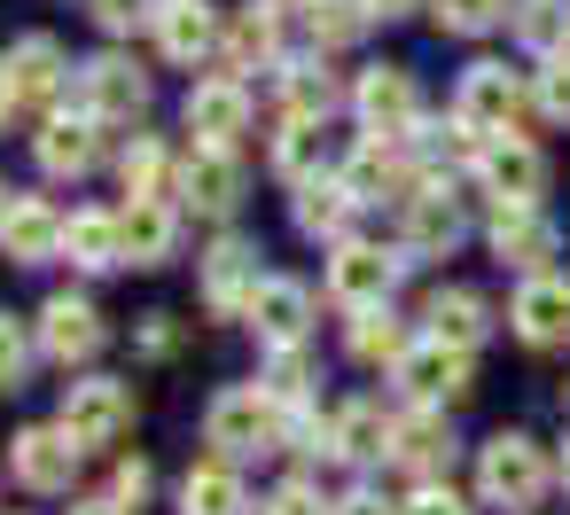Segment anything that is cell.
Segmentation results:
<instances>
[{
    "mask_svg": "<svg viewBox=\"0 0 570 515\" xmlns=\"http://www.w3.org/2000/svg\"><path fill=\"white\" fill-rule=\"evenodd\" d=\"M204 445H212V460H274V453H289V406H274L258 383H227V390H212V406H204Z\"/></svg>",
    "mask_w": 570,
    "mask_h": 515,
    "instance_id": "1",
    "label": "cell"
},
{
    "mask_svg": "<svg viewBox=\"0 0 570 515\" xmlns=\"http://www.w3.org/2000/svg\"><path fill=\"white\" fill-rule=\"evenodd\" d=\"M554 476L562 468L547 460V445L531 429H492L476 445V499L500 507V515H539L547 492H554Z\"/></svg>",
    "mask_w": 570,
    "mask_h": 515,
    "instance_id": "2",
    "label": "cell"
},
{
    "mask_svg": "<svg viewBox=\"0 0 570 515\" xmlns=\"http://www.w3.org/2000/svg\"><path fill=\"white\" fill-rule=\"evenodd\" d=\"M453 118L476 133V141H492V133H523L531 118H539V102H531V79L523 71H508V63H469L461 71V87H453Z\"/></svg>",
    "mask_w": 570,
    "mask_h": 515,
    "instance_id": "3",
    "label": "cell"
},
{
    "mask_svg": "<svg viewBox=\"0 0 570 515\" xmlns=\"http://www.w3.org/2000/svg\"><path fill=\"white\" fill-rule=\"evenodd\" d=\"M406 266H414L406 250H383V242L344 235V242H328L321 289H328V305H336V313H367V305H391V289H399V274H406Z\"/></svg>",
    "mask_w": 570,
    "mask_h": 515,
    "instance_id": "4",
    "label": "cell"
},
{
    "mask_svg": "<svg viewBox=\"0 0 570 515\" xmlns=\"http://www.w3.org/2000/svg\"><path fill=\"white\" fill-rule=\"evenodd\" d=\"M391 390L406 398V406H461L469 390H476V351H461V344H438V336H414V351L391 367Z\"/></svg>",
    "mask_w": 570,
    "mask_h": 515,
    "instance_id": "5",
    "label": "cell"
},
{
    "mask_svg": "<svg viewBox=\"0 0 570 515\" xmlns=\"http://www.w3.org/2000/svg\"><path fill=\"white\" fill-rule=\"evenodd\" d=\"M134 414H141V398H134V383H118V375H79V383H63V406H56V422H63L87 453H110V445L134 429Z\"/></svg>",
    "mask_w": 570,
    "mask_h": 515,
    "instance_id": "6",
    "label": "cell"
},
{
    "mask_svg": "<svg viewBox=\"0 0 570 515\" xmlns=\"http://www.w3.org/2000/svg\"><path fill=\"white\" fill-rule=\"evenodd\" d=\"M266 289V266H258V242L250 235H219L204 258H196V297L212 320H250V297Z\"/></svg>",
    "mask_w": 570,
    "mask_h": 515,
    "instance_id": "7",
    "label": "cell"
},
{
    "mask_svg": "<svg viewBox=\"0 0 570 515\" xmlns=\"http://www.w3.org/2000/svg\"><path fill=\"white\" fill-rule=\"evenodd\" d=\"M469 180L492 196V211H508V204H539L554 172H547V149H539L531 133H492V141L476 149Z\"/></svg>",
    "mask_w": 570,
    "mask_h": 515,
    "instance_id": "8",
    "label": "cell"
},
{
    "mask_svg": "<svg viewBox=\"0 0 570 515\" xmlns=\"http://www.w3.org/2000/svg\"><path fill=\"white\" fill-rule=\"evenodd\" d=\"M469 242V196H453V180H422L399 204V250L406 258H453Z\"/></svg>",
    "mask_w": 570,
    "mask_h": 515,
    "instance_id": "9",
    "label": "cell"
},
{
    "mask_svg": "<svg viewBox=\"0 0 570 515\" xmlns=\"http://www.w3.org/2000/svg\"><path fill=\"white\" fill-rule=\"evenodd\" d=\"M32 336H40V359H56V367H87V359H102L110 320H102V305H95L87 289H56V297L32 313Z\"/></svg>",
    "mask_w": 570,
    "mask_h": 515,
    "instance_id": "10",
    "label": "cell"
},
{
    "mask_svg": "<svg viewBox=\"0 0 570 515\" xmlns=\"http://www.w3.org/2000/svg\"><path fill=\"white\" fill-rule=\"evenodd\" d=\"M79 460H87V445H79L63 422H24V429L9 437V476H17L32 499H63L71 476H79Z\"/></svg>",
    "mask_w": 570,
    "mask_h": 515,
    "instance_id": "11",
    "label": "cell"
},
{
    "mask_svg": "<svg viewBox=\"0 0 570 515\" xmlns=\"http://www.w3.org/2000/svg\"><path fill=\"white\" fill-rule=\"evenodd\" d=\"M352 118H360V133H375V141H406V133L422 126V87H414V71H406V63H367V71L352 79Z\"/></svg>",
    "mask_w": 570,
    "mask_h": 515,
    "instance_id": "12",
    "label": "cell"
},
{
    "mask_svg": "<svg viewBox=\"0 0 570 515\" xmlns=\"http://www.w3.org/2000/svg\"><path fill=\"white\" fill-rule=\"evenodd\" d=\"M149 102H157V87H149V71H141L134 56H87V63H79V110H87V118H102V126H141Z\"/></svg>",
    "mask_w": 570,
    "mask_h": 515,
    "instance_id": "13",
    "label": "cell"
},
{
    "mask_svg": "<svg viewBox=\"0 0 570 515\" xmlns=\"http://www.w3.org/2000/svg\"><path fill=\"white\" fill-rule=\"evenodd\" d=\"M484 250L515 274V281H531V274H554V250H562V227L547 219V204H508V211H492V227H484Z\"/></svg>",
    "mask_w": 570,
    "mask_h": 515,
    "instance_id": "14",
    "label": "cell"
},
{
    "mask_svg": "<svg viewBox=\"0 0 570 515\" xmlns=\"http://www.w3.org/2000/svg\"><path fill=\"white\" fill-rule=\"evenodd\" d=\"M32 157H40L48 180H87V172H102V157H110V126L87 118V110H56V118H40Z\"/></svg>",
    "mask_w": 570,
    "mask_h": 515,
    "instance_id": "15",
    "label": "cell"
},
{
    "mask_svg": "<svg viewBox=\"0 0 570 515\" xmlns=\"http://www.w3.org/2000/svg\"><path fill=\"white\" fill-rule=\"evenodd\" d=\"M180 126L196 133V149H243V133H250V87L227 79V71L196 79L188 102H180Z\"/></svg>",
    "mask_w": 570,
    "mask_h": 515,
    "instance_id": "16",
    "label": "cell"
},
{
    "mask_svg": "<svg viewBox=\"0 0 570 515\" xmlns=\"http://www.w3.org/2000/svg\"><path fill=\"white\" fill-rule=\"evenodd\" d=\"M9 71H17V95H24V118H56L63 95L79 87V63L48 40V32H24L9 40Z\"/></svg>",
    "mask_w": 570,
    "mask_h": 515,
    "instance_id": "17",
    "label": "cell"
},
{
    "mask_svg": "<svg viewBox=\"0 0 570 515\" xmlns=\"http://www.w3.org/2000/svg\"><path fill=\"white\" fill-rule=\"evenodd\" d=\"M336 172H344V188L360 196V211H367V204H406V196L422 188V165L406 157V141H375V133H360V149H352Z\"/></svg>",
    "mask_w": 570,
    "mask_h": 515,
    "instance_id": "18",
    "label": "cell"
},
{
    "mask_svg": "<svg viewBox=\"0 0 570 515\" xmlns=\"http://www.w3.org/2000/svg\"><path fill=\"white\" fill-rule=\"evenodd\" d=\"M173 204L196 219H235L243 211V149H188Z\"/></svg>",
    "mask_w": 570,
    "mask_h": 515,
    "instance_id": "19",
    "label": "cell"
},
{
    "mask_svg": "<svg viewBox=\"0 0 570 515\" xmlns=\"http://www.w3.org/2000/svg\"><path fill=\"white\" fill-rule=\"evenodd\" d=\"M508 336L531 351H562L570 344V274H531L508 297Z\"/></svg>",
    "mask_w": 570,
    "mask_h": 515,
    "instance_id": "20",
    "label": "cell"
},
{
    "mask_svg": "<svg viewBox=\"0 0 570 515\" xmlns=\"http://www.w3.org/2000/svg\"><path fill=\"white\" fill-rule=\"evenodd\" d=\"M149 32H157V56H165L173 71H204V63H219V40H227V24H219L212 0H165Z\"/></svg>",
    "mask_w": 570,
    "mask_h": 515,
    "instance_id": "21",
    "label": "cell"
},
{
    "mask_svg": "<svg viewBox=\"0 0 570 515\" xmlns=\"http://www.w3.org/2000/svg\"><path fill=\"white\" fill-rule=\"evenodd\" d=\"M336 110H352V87L328 71V56H321V48H313V56H289L282 79H274V118H313V126H328Z\"/></svg>",
    "mask_w": 570,
    "mask_h": 515,
    "instance_id": "22",
    "label": "cell"
},
{
    "mask_svg": "<svg viewBox=\"0 0 570 515\" xmlns=\"http://www.w3.org/2000/svg\"><path fill=\"white\" fill-rule=\"evenodd\" d=\"M282 63H289V48H282V9L250 0L243 17H227V40H219V71H227V79H250V71L282 79Z\"/></svg>",
    "mask_w": 570,
    "mask_h": 515,
    "instance_id": "23",
    "label": "cell"
},
{
    "mask_svg": "<svg viewBox=\"0 0 570 515\" xmlns=\"http://www.w3.org/2000/svg\"><path fill=\"white\" fill-rule=\"evenodd\" d=\"M453 422L438 414V406H399V422H391V468H406L414 484H430V476H445L453 468Z\"/></svg>",
    "mask_w": 570,
    "mask_h": 515,
    "instance_id": "24",
    "label": "cell"
},
{
    "mask_svg": "<svg viewBox=\"0 0 570 515\" xmlns=\"http://www.w3.org/2000/svg\"><path fill=\"white\" fill-rule=\"evenodd\" d=\"M391 422H399V414H383V398H344V406H328V460H344V468H383V460H391Z\"/></svg>",
    "mask_w": 570,
    "mask_h": 515,
    "instance_id": "25",
    "label": "cell"
},
{
    "mask_svg": "<svg viewBox=\"0 0 570 515\" xmlns=\"http://www.w3.org/2000/svg\"><path fill=\"white\" fill-rule=\"evenodd\" d=\"M266 351H282V344H313V289L305 281H289V274H266V289L250 297V320H243Z\"/></svg>",
    "mask_w": 570,
    "mask_h": 515,
    "instance_id": "26",
    "label": "cell"
},
{
    "mask_svg": "<svg viewBox=\"0 0 570 515\" xmlns=\"http://www.w3.org/2000/svg\"><path fill=\"white\" fill-rule=\"evenodd\" d=\"M63 219H71V211H56L48 196H17L9 219H0V250H9V266H48V258H63Z\"/></svg>",
    "mask_w": 570,
    "mask_h": 515,
    "instance_id": "27",
    "label": "cell"
},
{
    "mask_svg": "<svg viewBox=\"0 0 570 515\" xmlns=\"http://www.w3.org/2000/svg\"><path fill=\"white\" fill-rule=\"evenodd\" d=\"M352 219H360V196L344 188V172H321V180H305V188L289 196V227H297L305 242H344Z\"/></svg>",
    "mask_w": 570,
    "mask_h": 515,
    "instance_id": "28",
    "label": "cell"
},
{
    "mask_svg": "<svg viewBox=\"0 0 570 515\" xmlns=\"http://www.w3.org/2000/svg\"><path fill=\"white\" fill-rule=\"evenodd\" d=\"M180 258V204L173 196H134L126 204V266L157 274Z\"/></svg>",
    "mask_w": 570,
    "mask_h": 515,
    "instance_id": "29",
    "label": "cell"
},
{
    "mask_svg": "<svg viewBox=\"0 0 570 515\" xmlns=\"http://www.w3.org/2000/svg\"><path fill=\"white\" fill-rule=\"evenodd\" d=\"M63 258L79 274H118L126 266V211H102V204H79L63 219Z\"/></svg>",
    "mask_w": 570,
    "mask_h": 515,
    "instance_id": "30",
    "label": "cell"
},
{
    "mask_svg": "<svg viewBox=\"0 0 570 515\" xmlns=\"http://www.w3.org/2000/svg\"><path fill=\"white\" fill-rule=\"evenodd\" d=\"M406 351H414V328H406L391 305L344 313V359H352V367H367V375H391Z\"/></svg>",
    "mask_w": 570,
    "mask_h": 515,
    "instance_id": "31",
    "label": "cell"
},
{
    "mask_svg": "<svg viewBox=\"0 0 570 515\" xmlns=\"http://www.w3.org/2000/svg\"><path fill=\"white\" fill-rule=\"evenodd\" d=\"M266 165H274L282 188H305V180L336 172V165H328V126H313V118H274V133H266Z\"/></svg>",
    "mask_w": 570,
    "mask_h": 515,
    "instance_id": "32",
    "label": "cell"
},
{
    "mask_svg": "<svg viewBox=\"0 0 570 515\" xmlns=\"http://www.w3.org/2000/svg\"><path fill=\"white\" fill-rule=\"evenodd\" d=\"M422 336L476 351V344L492 336V305H484L469 281H445V289H430V297H422Z\"/></svg>",
    "mask_w": 570,
    "mask_h": 515,
    "instance_id": "33",
    "label": "cell"
},
{
    "mask_svg": "<svg viewBox=\"0 0 570 515\" xmlns=\"http://www.w3.org/2000/svg\"><path fill=\"white\" fill-rule=\"evenodd\" d=\"M173 507H180V515H250V484H243L235 460H196V468L180 476Z\"/></svg>",
    "mask_w": 570,
    "mask_h": 515,
    "instance_id": "34",
    "label": "cell"
},
{
    "mask_svg": "<svg viewBox=\"0 0 570 515\" xmlns=\"http://www.w3.org/2000/svg\"><path fill=\"white\" fill-rule=\"evenodd\" d=\"M258 390L274 398V406H313L321 398V359H313V344H282V351H266V367H258Z\"/></svg>",
    "mask_w": 570,
    "mask_h": 515,
    "instance_id": "35",
    "label": "cell"
},
{
    "mask_svg": "<svg viewBox=\"0 0 570 515\" xmlns=\"http://www.w3.org/2000/svg\"><path fill=\"white\" fill-rule=\"evenodd\" d=\"M118 180H126V196H173L180 188V165H173V149L157 133L134 126V141L118 149Z\"/></svg>",
    "mask_w": 570,
    "mask_h": 515,
    "instance_id": "36",
    "label": "cell"
},
{
    "mask_svg": "<svg viewBox=\"0 0 570 515\" xmlns=\"http://www.w3.org/2000/svg\"><path fill=\"white\" fill-rule=\"evenodd\" d=\"M367 24H375L367 0H305V32H313V48H321V56L360 48V40H367Z\"/></svg>",
    "mask_w": 570,
    "mask_h": 515,
    "instance_id": "37",
    "label": "cell"
},
{
    "mask_svg": "<svg viewBox=\"0 0 570 515\" xmlns=\"http://www.w3.org/2000/svg\"><path fill=\"white\" fill-rule=\"evenodd\" d=\"M508 32H515L523 56H562V40H570V0H515V9H508Z\"/></svg>",
    "mask_w": 570,
    "mask_h": 515,
    "instance_id": "38",
    "label": "cell"
},
{
    "mask_svg": "<svg viewBox=\"0 0 570 515\" xmlns=\"http://www.w3.org/2000/svg\"><path fill=\"white\" fill-rule=\"evenodd\" d=\"M508 9H515V0H430V24L445 40H484V32L508 24Z\"/></svg>",
    "mask_w": 570,
    "mask_h": 515,
    "instance_id": "39",
    "label": "cell"
},
{
    "mask_svg": "<svg viewBox=\"0 0 570 515\" xmlns=\"http://www.w3.org/2000/svg\"><path fill=\"white\" fill-rule=\"evenodd\" d=\"M32 359H40V336H32V320L0 313V390H24Z\"/></svg>",
    "mask_w": 570,
    "mask_h": 515,
    "instance_id": "40",
    "label": "cell"
},
{
    "mask_svg": "<svg viewBox=\"0 0 570 515\" xmlns=\"http://www.w3.org/2000/svg\"><path fill=\"white\" fill-rule=\"evenodd\" d=\"M258 515H336V499H328L313 476H282V484L258 499Z\"/></svg>",
    "mask_w": 570,
    "mask_h": 515,
    "instance_id": "41",
    "label": "cell"
},
{
    "mask_svg": "<svg viewBox=\"0 0 570 515\" xmlns=\"http://www.w3.org/2000/svg\"><path fill=\"white\" fill-rule=\"evenodd\" d=\"M531 102H539V126H570V63L562 56L547 71H531Z\"/></svg>",
    "mask_w": 570,
    "mask_h": 515,
    "instance_id": "42",
    "label": "cell"
},
{
    "mask_svg": "<svg viewBox=\"0 0 570 515\" xmlns=\"http://www.w3.org/2000/svg\"><path fill=\"white\" fill-rule=\"evenodd\" d=\"M157 9H165V0H87V17H95L110 40H126V32H141V24H157Z\"/></svg>",
    "mask_w": 570,
    "mask_h": 515,
    "instance_id": "43",
    "label": "cell"
},
{
    "mask_svg": "<svg viewBox=\"0 0 570 515\" xmlns=\"http://www.w3.org/2000/svg\"><path fill=\"white\" fill-rule=\"evenodd\" d=\"M399 515H476V507H469L445 476H430V484H414V492L399 499Z\"/></svg>",
    "mask_w": 570,
    "mask_h": 515,
    "instance_id": "44",
    "label": "cell"
},
{
    "mask_svg": "<svg viewBox=\"0 0 570 515\" xmlns=\"http://www.w3.org/2000/svg\"><path fill=\"white\" fill-rule=\"evenodd\" d=\"M149 484H157V468L134 453V460H118V468H110V492H102V499H118V507H141V499H149Z\"/></svg>",
    "mask_w": 570,
    "mask_h": 515,
    "instance_id": "45",
    "label": "cell"
},
{
    "mask_svg": "<svg viewBox=\"0 0 570 515\" xmlns=\"http://www.w3.org/2000/svg\"><path fill=\"white\" fill-rule=\"evenodd\" d=\"M134 344H141V359H173V351H180V328H173V313H149Z\"/></svg>",
    "mask_w": 570,
    "mask_h": 515,
    "instance_id": "46",
    "label": "cell"
},
{
    "mask_svg": "<svg viewBox=\"0 0 570 515\" xmlns=\"http://www.w3.org/2000/svg\"><path fill=\"white\" fill-rule=\"evenodd\" d=\"M336 515H399V499H383V492H367V484H360V492H344V499H336Z\"/></svg>",
    "mask_w": 570,
    "mask_h": 515,
    "instance_id": "47",
    "label": "cell"
},
{
    "mask_svg": "<svg viewBox=\"0 0 570 515\" xmlns=\"http://www.w3.org/2000/svg\"><path fill=\"white\" fill-rule=\"evenodd\" d=\"M24 118V95H17V71H9V56H0V133H9Z\"/></svg>",
    "mask_w": 570,
    "mask_h": 515,
    "instance_id": "48",
    "label": "cell"
},
{
    "mask_svg": "<svg viewBox=\"0 0 570 515\" xmlns=\"http://www.w3.org/2000/svg\"><path fill=\"white\" fill-rule=\"evenodd\" d=\"M367 9H375V24H399V17H414V9H422V0H367Z\"/></svg>",
    "mask_w": 570,
    "mask_h": 515,
    "instance_id": "49",
    "label": "cell"
},
{
    "mask_svg": "<svg viewBox=\"0 0 570 515\" xmlns=\"http://www.w3.org/2000/svg\"><path fill=\"white\" fill-rule=\"evenodd\" d=\"M71 515H134V507H118V499H79Z\"/></svg>",
    "mask_w": 570,
    "mask_h": 515,
    "instance_id": "50",
    "label": "cell"
},
{
    "mask_svg": "<svg viewBox=\"0 0 570 515\" xmlns=\"http://www.w3.org/2000/svg\"><path fill=\"white\" fill-rule=\"evenodd\" d=\"M9 204H17V188H9V180H0V219H9Z\"/></svg>",
    "mask_w": 570,
    "mask_h": 515,
    "instance_id": "51",
    "label": "cell"
},
{
    "mask_svg": "<svg viewBox=\"0 0 570 515\" xmlns=\"http://www.w3.org/2000/svg\"><path fill=\"white\" fill-rule=\"evenodd\" d=\"M554 468H562V484H570V437H562V460H554Z\"/></svg>",
    "mask_w": 570,
    "mask_h": 515,
    "instance_id": "52",
    "label": "cell"
},
{
    "mask_svg": "<svg viewBox=\"0 0 570 515\" xmlns=\"http://www.w3.org/2000/svg\"><path fill=\"white\" fill-rule=\"evenodd\" d=\"M266 9H305V0H266Z\"/></svg>",
    "mask_w": 570,
    "mask_h": 515,
    "instance_id": "53",
    "label": "cell"
},
{
    "mask_svg": "<svg viewBox=\"0 0 570 515\" xmlns=\"http://www.w3.org/2000/svg\"><path fill=\"white\" fill-rule=\"evenodd\" d=\"M547 63H554V56H547ZM562 63H570V40H562Z\"/></svg>",
    "mask_w": 570,
    "mask_h": 515,
    "instance_id": "54",
    "label": "cell"
}]
</instances>
